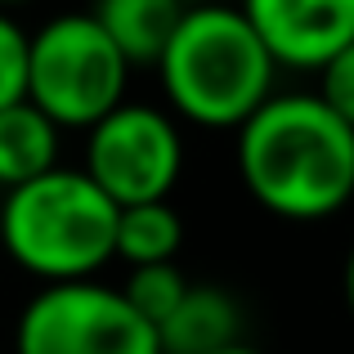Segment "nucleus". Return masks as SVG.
Returning <instances> with one entry per match:
<instances>
[{"label": "nucleus", "instance_id": "f257e3e1", "mask_svg": "<svg viewBox=\"0 0 354 354\" xmlns=\"http://www.w3.org/2000/svg\"><path fill=\"white\" fill-rule=\"evenodd\" d=\"M238 175L269 216L328 220L354 202V130L319 95H274L238 126Z\"/></svg>", "mask_w": 354, "mask_h": 354}, {"label": "nucleus", "instance_id": "f03ea898", "mask_svg": "<svg viewBox=\"0 0 354 354\" xmlns=\"http://www.w3.org/2000/svg\"><path fill=\"white\" fill-rule=\"evenodd\" d=\"M157 72L180 117L211 130H238L274 99L278 68L260 45L247 9L198 5L184 9Z\"/></svg>", "mask_w": 354, "mask_h": 354}, {"label": "nucleus", "instance_id": "7ed1b4c3", "mask_svg": "<svg viewBox=\"0 0 354 354\" xmlns=\"http://www.w3.org/2000/svg\"><path fill=\"white\" fill-rule=\"evenodd\" d=\"M121 207L86 171H54L18 184L0 207L5 251L45 283H81L117 256Z\"/></svg>", "mask_w": 354, "mask_h": 354}, {"label": "nucleus", "instance_id": "20e7f679", "mask_svg": "<svg viewBox=\"0 0 354 354\" xmlns=\"http://www.w3.org/2000/svg\"><path fill=\"white\" fill-rule=\"evenodd\" d=\"M126 72L130 63L95 14H59L32 32L27 104H36L54 126L90 130L126 104Z\"/></svg>", "mask_w": 354, "mask_h": 354}, {"label": "nucleus", "instance_id": "39448f33", "mask_svg": "<svg viewBox=\"0 0 354 354\" xmlns=\"http://www.w3.org/2000/svg\"><path fill=\"white\" fill-rule=\"evenodd\" d=\"M14 354H162L157 328L144 323L121 287L50 283L23 305L14 328Z\"/></svg>", "mask_w": 354, "mask_h": 354}, {"label": "nucleus", "instance_id": "423d86ee", "mask_svg": "<svg viewBox=\"0 0 354 354\" xmlns=\"http://www.w3.org/2000/svg\"><path fill=\"white\" fill-rule=\"evenodd\" d=\"M81 171L117 202L144 207L166 202L184 171V139L175 121L153 104H121L90 126L86 166Z\"/></svg>", "mask_w": 354, "mask_h": 354}, {"label": "nucleus", "instance_id": "0eeeda50", "mask_svg": "<svg viewBox=\"0 0 354 354\" xmlns=\"http://www.w3.org/2000/svg\"><path fill=\"white\" fill-rule=\"evenodd\" d=\"M242 9L274 68L323 72L354 45V0H251Z\"/></svg>", "mask_w": 354, "mask_h": 354}, {"label": "nucleus", "instance_id": "6e6552de", "mask_svg": "<svg viewBox=\"0 0 354 354\" xmlns=\"http://www.w3.org/2000/svg\"><path fill=\"white\" fill-rule=\"evenodd\" d=\"M242 341V305L216 283H189L175 314L157 328L162 354H216Z\"/></svg>", "mask_w": 354, "mask_h": 354}, {"label": "nucleus", "instance_id": "1a4fd4ad", "mask_svg": "<svg viewBox=\"0 0 354 354\" xmlns=\"http://www.w3.org/2000/svg\"><path fill=\"white\" fill-rule=\"evenodd\" d=\"M95 18L113 36L126 63H157L180 27L184 5H175V0H104Z\"/></svg>", "mask_w": 354, "mask_h": 354}, {"label": "nucleus", "instance_id": "9d476101", "mask_svg": "<svg viewBox=\"0 0 354 354\" xmlns=\"http://www.w3.org/2000/svg\"><path fill=\"white\" fill-rule=\"evenodd\" d=\"M54 157H59V126L36 104L23 99L0 113V184L5 189H18V184L54 171L59 166Z\"/></svg>", "mask_w": 354, "mask_h": 354}, {"label": "nucleus", "instance_id": "9b49d317", "mask_svg": "<svg viewBox=\"0 0 354 354\" xmlns=\"http://www.w3.org/2000/svg\"><path fill=\"white\" fill-rule=\"evenodd\" d=\"M180 242H184V220L171 202L121 207V216H117V256L126 260L130 269L175 265Z\"/></svg>", "mask_w": 354, "mask_h": 354}, {"label": "nucleus", "instance_id": "f8f14e48", "mask_svg": "<svg viewBox=\"0 0 354 354\" xmlns=\"http://www.w3.org/2000/svg\"><path fill=\"white\" fill-rule=\"evenodd\" d=\"M184 292H189V278H184L175 265H144V269H130L126 287H121V296L130 301V310H135L144 323H153V328H162V323L171 319L175 305L184 301Z\"/></svg>", "mask_w": 354, "mask_h": 354}, {"label": "nucleus", "instance_id": "ddd939ff", "mask_svg": "<svg viewBox=\"0 0 354 354\" xmlns=\"http://www.w3.org/2000/svg\"><path fill=\"white\" fill-rule=\"evenodd\" d=\"M27 59H32V32L0 14V113L27 99Z\"/></svg>", "mask_w": 354, "mask_h": 354}, {"label": "nucleus", "instance_id": "4468645a", "mask_svg": "<svg viewBox=\"0 0 354 354\" xmlns=\"http://www.w3.org/2000/svg\"><path fill=\"white\" fill-rule=\"evenodd\" d=\"M314 95H319L323 104H328L332 113L354 130V45L341 50L337 59L319 72V90H314Z\"/></svg>", "mask_w": 354, "mask_h": 354}, {"label": "nucleus", "instance_id": "2eb2a0df", "mask_svg": "<svg viewBox=\"0 0 354 354\" xmlns=\"http://www.w3.org/2000/svg\"><path fill=\"white\" fill-rule=\"evenodd\" d=\"M341 292H346V310L354 319V247L346 251V269H341Z\"/></svg>", "mask_w": 354, "mask_h": 354}, {"label": "nucleus", "instance_id": "dca6fc26", "mask_svg": "<svg viewBox=\"0 0 354 354\" xmlns=\"http://www.w3.org/2000/svg\"><path fill=\"white\" fill-rule=\"evenodd\" d=\"M216 354H260V350L247 346V341H238V346H225V350H216Z\"/></svg>", "mask_w": 354, "mask_h": 354}]
</instances>
